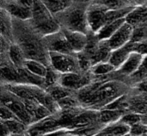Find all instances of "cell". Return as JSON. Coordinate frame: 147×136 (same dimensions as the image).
<instances>
[{
    "mask_svg": "<svg viewBox=\"0 0 147 136\" xmlns=\"http://www.w3.org/2000/svg\"><path fill=\"white\" fill-rule=\"evenodd\" d=\"M132 88L116 71L114 78L108 80H93L75 95L84 109L98 111L127 94Z\"/></svg>",
    "mask_w": 147,
    "mask_h": 136,
    "instance_id": "cell-1",
    "label": "cell"
},
{
    "mask_svg": "<svg viewBox=\"0 0 147 136\" xmlns=\"http://www.w3.org/2000/svg\"><path fill=\"white\" fill-rule=\"evenodd\" d=\"M14 42L22 49L27 60H38L49 66V52L45 45L44 39L32 26L29 28H20L13 21Z\"/></svg>",
    "mask_w": 147,
    "mask_h": 136,
    "instance_id": "cell-2",
    "label": "cell"
},
{
    "mask_svg": "<svg viewBox=\"0 0 147 136\" xmlns=\"http://www.w3.org/2000/svg\"><path fill=\"white\" fill-rule=\"evenodd\" d=\"M30 25L42 37L55 34L62 28L54 15L41 0H34Z\"/></svg>",
    "mask_w": 147,
    "mask_h": 136,
    "instance_id": "cell-3",
    "label": "cell"
},
{
    "mask_svg": "<svg viewBox=\"0 0 147 136\" xmlns=\"http://www.w3.org/2000/svg\"><path fill=\"white\" fill-rule=\"evenodd\" d=\"M62 28L90 35V29L87 19V8L80 5H70L54 15Z\"/></svg>",
    "mask_w": 147,
    "mask_h": 136,
    "instance_id": "cell-4",
    "label": "cell"
},
{
    "mask_svg": "<svg viewBox=\"0 0 147 136\" xmlns=\"http://www.w3.org/2000/svg\"><path fill=\"white\" fill-rule=\"evenodd\" d=\"M1 104L9 108L16 116V117L28 127L33 125L32 117L28 114L23 101L4 87H2L1 91Z\"/></svg>",
    "mask_w": 147,
    "mask_h": 136,
    "instance_id": "cell-5",
    "label": "cell"
},
{
    "mask_svg": "<svg viewBox=\"0 0 147 136\" xmlns=\"http://www.w3.org/2000/svg\"><path fill=\"white\" fill-rule=\"evenodd\" d=\"M49 66L53 68L60 74L81 72L76 54L49 52Z\"/></svg>",
    "mask_w": 147,
    "mask_h": 136,
    "instance_id": "cell-6",
    "label": "cell"
},
{
    "mask_svg": "<svg viewBox=\"0 0 147 136\" xmlns=\"http://www.w3.org/2000/svg\"><path fill=\"white\" fill-rule=\"evenodd\" d=\"M94 80L93 75L90 72H70L61 74L59 84L65 89L76 93L90 85Z\"/></svg>",
    "mask_w": 147,
    "mask_h": 136,
    "instance_id": "cell-7",
    "label": "cell"
},
{
    "mask_svg": "<svg viewBox=\"0 0 147 136\" xmlns=\"http://www.w3.org/2000/svg\"><path fill=\"white\" fill-rule=\"evenodd\" d=\"M108 9L101 5L91 3L87 7V19L90 32L96 34L107 23Z\"/></svg>",
    "mask_w": 147,
    "mask_h": 136,
    "instance_id": "cell-8",
    "label": "cell"
},
{
    "mask_svg": "<svg viewBox=\"0 0 147 136\" xmlns=\"http://www.w3.org/2000/svg\"><path fill=\"white\" fill-rule=\"evenodd\" d=\"M43 39H44V42L48 52H55V53H67V54H76L72 51L62 29L55 34L43 37Z\"/></svg>",
    "mask_w": 147,
    "mask_h": 136,
    "instance_id": "cell-9",
    "label": "cell"
},
{
    "mask_svg": "<svg viewBox=\"0 0 147 136\" xmlns=\"http://www.w3.org/2000/svg\"><path fill=\"white\" fill-rule=\"evenodd\" d=\"M133 34H134V27L126 22L118 29V31L106 41L109 47L111 48V50L115 51L131 42Z\"/></svg>",
    "mask_w": 147,
    "mask_h": 136,
    "instance_id": "cell-10",
    "label": "cell"
},
{
    "mask_svg": "<svg viewBox=\"0 0 147 136\" xmlns=\"http://www.w3.org/2000/svg\"><path fill=\"white\" fill-rule=\"evenodd\" d=\"M144 54L139 53V52H133L129 58L126 60V62L121 66V67L117 71L118 74L128 83V79L130 77H132L140 68L143 59ZM129 84V83H128Z\"/></svg>",
    "mask_w": 147,
    "mask_h": 136,
    "instance_id": "cell-11",
    "label": "cell"
},
{
    "mask_svg": "<svg viewBox=\"0 0 147 136\" xmlns=\"http://www.w3.org/2000/svg\"><path fill=\"white\" fill-rule=\"evenodd\" d=\"M3 9H4L14 19L22 22L30 21L32 18V9L28 8L16 0H9L3 3Z\"/></svg>",
    "mask_w": 147,
    "mask_h": 136,
    "instance_id": "cell-12",
    "label": "cell"
},
{
    "mask_svg": "<svg viewBox=\"0 0 147 136\" xmlns=\"http://www.w3.org/2000/svg\"><path fill=\"white\" fill-rule=\"evenodd\" d=\"M65 38L67 39L72 51L74 53H78L80 52H83L89 41V35L81 32H76V31H71L68 30L65 28H61Z\"/></svg>",
    "mask_w": 147,
    "mask_h": 136,
    "instance_id": "cell-13",
    "label": "cell"
},
{
    "mask_svg": "<svg viewBox=\"0 0 147 136\" xmlns=\"http://www.w3.org/2000/svg\"><path fill=\"white\" fill-rule=\"evenodd\" d=\"M133 52H136V43L129 42L126 46L113 51L109 62L118 70L126 62Z\"/></svg>",
    "mask_w": 147,
    "mask_h": 136,
    "instance_id": "cell-14",
    "label": "cell"
},
{
    "mask_svg": "<svg viewBox=\"0 0 147 136\" xmlns=\"http://www.w3.org/2000/svg\"><path fill=\"white\" fill-rule=\"evenodd\" d=\"M127 22L131 24L134 28L147 26V6L139 5L136 6L132 12L126 17Z\"/></svg>",
    "mask_w": 147,
    "mask_h": 136,
    "instance_id": "cell-15",
    "label": "cell"
},
{
    "mask_svg": "<svg viewBox=\"0 0 147 136\" xmlns=\"http://www.w3.org/2000/svg\"><path fill=\"white\" fill-rule=\"evenodd\" d=\"M8 59L9 62L16 68H22L24 67L25 61L27 60V58L21 48V47L15 43L12 42L9 46L8 53H7Z\"/></svg>",
    "mask_w": 147,
    "mask_h": 136,
    "instance_id": "cell-16",
    "label": "cell"
},
{
    "mask_svg": "<svg viewBox=\"0 0 147 136\" xmlns=\"http://www.w3.org/2000/svg\"><path fill=\"white\" fill-rule=\"evenodd\" d=\"M126 18H121L111 22H109L106 24L100 31H98L96 35V38L100 41H108L109 38H111L117 31L118 29L126 22Z\"/></svg>",
    "mask_w": 147,
    "mask_h": 136,
    "instance_id": "cell-17",
    "label": "cell"
},
{
    "mask_svg": "<svg viewBox=\"0 0 147 136\" xmlns=\"http://www.w3.org/2000/svg\"><path fill=\"white\" fill-rule=\"evenodd\" d=\"M1 36L10 42H14L12 16L3 8L1 9Z\"/></svg>",
    "mask_w": 147,
    "mask_h": 136,
    "instance_id": "cell-18",
    "label": "cell"
},
{
    "mask_svg": "<svg viewBox=\"0 0 147 136\" xmlns=\"http://www.w3.org/2000/svg\"><path fill=\"white\" fill-rule=\"evenodd\" d=\"M124 114L125 112L123 111L103 109L98 110V122L100 124L106 127L113 123L118 122Z\"/></svg>",
    "mask_w": 147,
    "mask_h": 136,
    "instance_id": "cell-19",
    "label": "cell"
},
{
    "mask_svg": "<svg viewBox=\"0 0 147 136\" xmlns=\"http://www.w3.org/2000/svg\"><path fill=\"white\" fill-rule=\"evenodd\" d=\"M112 52L113 51L109 47L106 41H100L96 52L90 57L91 61H92V65L95 66V65L99 64V63L109 62V59L111 57Z\"/></svg>",
    "mask_w": 147,
    "mask_h": 136,
    "instance_id": "cell-20",
    "label": "cell"
},
{
    "mask_svg": "<svg viewBox=\"0 0 147 136\" xmlns=\"http://www.w3.org/2000/svg\"><path fill=\"white\" fill-rule=\"evenodd\" d=\"M92 3L101 5L108 10H119L136 6L129 0H95Z\"/></svg>",
    "mask_w": 147,
    "mask_h": 136,
    "instance_id": "cell-21",
    "label": "cell"
},
{
    "mask_svg": "<svg viewBox=\"0 0 147 136\" xmlns=\"http://www.w3.org/2000/svg\"><path fill=\"white\" fill-rule=\"evenodd\" d=\"M24 67L32 74L41 78H46L48 69V66L43 64L42 62L34 60H27L25 61Z\"/></svg>",
    "mask_w": 147,
    "mask_h": 136,
    "instance_id": "cell-22",
    "label": "cell"
},
{
    "mask_svg": "<svg viewBox=\"0 0 147 136\" xmlns=\"http://www.w3.org/2000/svg\"><path fill=\"white\" fill-rule=\"evenodd\" d=\"M46 91H47V93L50 95V97L56 102L58 103L59 101L62 100L63 98L71 96L72 94H75L73 92H71V91L65 89V87L61 86L59 84H57L55 85L50 86L48 88L46 89Z\"/></svg>",
    "mask_w": 147,
    "mask_h": 136,
    "instance_id": "cell-23",
    "label": "cell"
},
{
    "mask_svg": "<svg viewBox=\"0 0 147 136\" xmlns=\"http://www.w3.org/2000/svg\"><path fill=\"white\" fill-rule=\"evenodd\" d=\"M115 71L116 69L109 62H103L93 66L90 70V73L94 78H102L109 75Z\"/></svg>",
    "mask_w": 147,
    "mask_h": 136,
    "instance_id": "cell-24",
    "label": "cell"
},
{
    "mask_svg": "<svg viewBox=\"0 0 147 136\" xmlns=\"http://www.w3.org/2000/svg\"><path fill=\"white\" fill-rule=\"evenodd\" d=\"M147 78V54L144 56L143 61L139 68V70L128 79L129 85L134 87L142 80Z\"/></svg>",
    "mask_w": 147,
    "mask_h": 136,
    "instance_id": "cell-25",
    "label": "cell"
},
{
    "mask_svg": "<svg viewBox=\"0 0 147 136\" xmlns=\"http://www.w3.org/2000/svg\"><path fill=\"white\" fill-rule=\"evenodd\" d=\"M41 2L53 15H56L69 7L71 0H41Z\"/></svg>",
    "mask_w": 147,
    "mask_h": 136,
    "instance_id": "cell-26",
    "label": "cell"
},
{
    "mask_svg": "<svg viewBox=\"0 0 147 136\" xmlns=\"http://www.w3.org/2000/svg\"><path fill=\"white\" fill-rule=\"evenodd\" d=\"M5 124L8 126L11 135H18L21 134H24L28 132V126L20 120H10V121H3Z\"/></svg>",
    "mask_w": 147,
    "mask_h": 136,
    "instance_id": "cell-27",
    "label": "cell"
},
{
    "mask_svg": "<svg viewBox=\"0 0 147 136\" xmlns=\"http://www.w3.org/2000/svg\"><path fill=\"white\" fill-rule=\"evenodd\" d=\"M77 56V60H78V66L81 72H90L93 65H92V61L90 58V56L85 53L84 51L76 53Z\"/></svg>",
    "mask_w": 147,
    "mask_h": 136,
    "instance_id": "cell-28",
    "label": "cell"
},
{
    "mask_svg": "<svg viewBox=\"0 0 147 136\" xmlns=\"http://www.w3.org/2000/svg\"><path fill=\"white\" fill-rule=\"evenodd\" d=\"M119 122L125 125L132 127L135 124L142 122V115L134 112H127L122 116Z\"/></svg>",
    "mask_w": 147,
    "mask_h": 136,
    "instance_id": "cell-29",
    "label": "cell"
},
{
    "mask_svg": "<svg viewBox=\"0 0 147 136\" xmlns=\"http://www.w3.org/2000/svg\"><path fill=\"white\" fill-rule=\"evenodd\" d=\"M60 76H61V74L59 72L55 71L51 66H48L47 73L46 78H45V89L59 84Z\"/></svg>",
    "mask_w": 147,
    "mask_h": 136,
    "instance_id": "cell-30",
    "label": "cell"
},
{
    "mask_svg": "<svg viewBox=\"0 0 147 136\" xmlns=\"http://www.w3.org/2000/svg\"><path fill=\"white\" fill-rule=\"evenodd\" d=\"M147 41V26L134 28V34L131 42L143 43Z\"/></svg>",
    "mask_w": 147,
    "mask_h": 136,
    "instance_id": "cell-31",
    "label": "cell"
},
{
    "mask_svg": "<svg viewBox=\"0 0 147 136\" xmlns=\"http://www.w3.org/2000/svg\"><path fill=\"white\" fill-rule=\"evenodd\" d=\"M130 136H147V124L140 122L131 127L130 129Z\"/></svg>",
    "mask_w": 147,
    "mask_h": 136,
    "instance_id": "cell-32",
    "label": "cell"
},
{
    "mask_svg": "<svg viewBox=\"0 0 147 136\" xmlns=\"http://www.w3.org/2000/svg\"><path fill=\"white\" fill-rule=\"evenodd\" d=\"M0 115H1V121H10V120H19L14 112L8 108L7 106L1 104L0 106Z\"/></svg>",
    "mask_w": 147,
    "mask_h": 136,
    "instance_id": "cell-33",
    "label": "cell"
},
{
    "mask_svg": "<svg viewBox=\"0 0 147 136\" xmlns=\"http://www.w3.org/2000/svg\"><path fill=\"white\" fill-rule=\"evenodd\" d=\"M134 88L137 89L138 91H140L141 92H144V93L147 94V78L142 80L139 84H137L135 86H134Z\"/></svg>",
    "mask_w": 147,
    "mask_h": 136,
    "instance_id": "cell-34",
    "label": "cell"
},
{
    "mask_svg": "<svg viewBox=\"0 0 147 136\" xmlns=\"http://www.w3.org/2000/svg\"><path fill=\"white\" fill-rule=\"evenodd\" d=\"M11 135V133L8 128V126L5 124L3 121H1V136H9Z\"/></svg>",
    "mask_w": 147,
    "mask_h": 136,
    "instance_id": "cell-35",
    "label": "cell"
},
{
    "mask_svg": "<svg viewBox=\"0 0 147 136\" xmlns=\"http://www.w3.org/2000/svg\"><path fill=\"white\" fill-rule=\"evenodd\" d=\"M91 136H113L112 135V134L108 130V129L106 128V127H104L102 130H100L98 133H96V134H95V135H93Z\"/></svg>",
    "mask_w": 147,
    "mask_h": 136,
    "instance_id": "cell-36",
    "label": "cell"
},
{
    "mask_svg": "<svg viewBox=\"0 0 147 136\" xmlns=\"http://www.w3.org/2000/svg\"><path fill=\"white\" fill-rule=\"evenodd\" d=\"M18 3H20L21 4L28 7V8H30L32 9L33 8V5H34V0H16Z\"/></svg>",
    "mask_w": 147,
    "mask_h": 136,
    "instance_id": "cell-37",
    "label": "cell"
},
{
    "mask_svg": "<svg viewBox=\"0 0 147 136\" xmlns=\"http://www.w3.org/2000/svg\"><path fill=\"white\" fill-rule=\"evenodd\" d=\"M78 5H84V4H91L95 0H71Z\"/></svg>",
    "mask_w": 147,
    "mask_h": 136,
    "instance_id": "cell-38",
    "label": "cell"
},
{
    "mask_svg": "<svg viewBox=\"0 0 147 136\" xmlns=\"http://www.w3.org/2000/svg\"><path fill=\"white\" fill-rule=\"evenodd\" d=\"M130 2H132L134 5L139 6V5H144L146 0H129Z\"/></svg>",
    "mask_w": 147,
    "mask_h": 136,
    "instance_id": "cell-39",
    "label": "cell"
},
{
    "mask_svg": "<svg viewBox=\"0 0 147 136\" xmlns=\"http://www.w3.org/2000/svg\"><path fill=\"white\" fill-rule=\"evenodd\" d=\"M59 136H78V135H73V134H72V133H71V132H64L63 134L59 135Z\"/></svg>",
    "mask_w": 147,
    "mask_h": 136,
    "instance_id": "cell-40",
    "label": "cell"
},
{
    "mask_svg": "<svg viewBox=\"0 0 147 136\" xmlns=\"http://www.w3.org/2000/svg\"><path fill=\"white\" fill-rule=\"evenodd\" d=\"M6 1H9V0H2V3H4V2H6Z\"/></svg>",
    "mask_w": 147,
    "mask_h": 136,
    "instance_id": "cell-41",
    "label": "cell"
},
{
    "mask_svg": "<svg viewBox=\"0 0 147 136\" xmlns=\"http://www.w3.org/2000/svg\"><path fill=\"white\" fill-rule=\"evenodd\" d=\"M144 5H146V6H147V0L146 1V3H145V4H144Z\"/></svg>",
    "mask_w": 147,
    "mask_h": 136,
    "instance_id": "cell-42",
    "label": "cell"
},
{
    "mask_svg": "<svg viewBox=\"0 0 147 136\" xmlns=\"http://www.w3.org/2000/svg\"><path fill=\"white\" fill-rule=\"evenodd\" d=\"M9 136H16V135H9Z\"/></svg>",
    "mask_w": 147,
    "mask_h": 136,
    "instance_id": "cell-43",
    "label": "cell"
},
{
    "mask_svg": "<svg viewBox=\"0 0 147 136\" xmlns=\"http://www.w3.org/2000/svg\"><path fill=\"white\" fill-rule=\"evenodd\" d=\"M127 136H130V135H127Z\"/></svg>",
    "mask_w": 147,
    "mask_h": 136,
    "instance_id": "cell-44",
    "label": "cell"
}]
</instances>
